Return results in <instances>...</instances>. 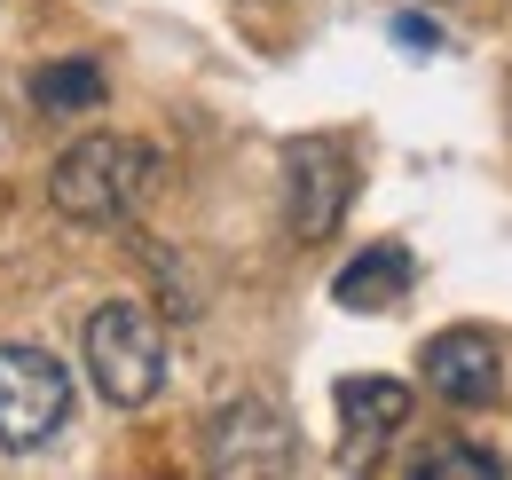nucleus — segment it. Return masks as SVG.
<instances>
[{"mask_svg":"<svg viewBox=\"0 0 512 480\" xmlns=\"http://www.w3.org/2000/svg\"><path fill=\"white\" fill-rule=\"evenodd\" d=\"M426 386L442 394L449 410H489L505 394V355L489 331H442L426 339Z\"/></svg>","mask_w":512,"mask_h":480,"instance_id":"423d86ee","label":"nucleus"},{"mask_svg":"<svg viewBox=\"0 0 512 480\" xmlns=\"http://www.w3.org/2000/svg\"><path fill=\"white\" fill-rule=\"evenodd\" d=\"M71 418V370L48 347H24L8 339L0 347V449L8 457H32L48 449Z\"/></svg>","mask_w":512,"mask_h":480,"instance_id":"7ed1b4c3","label":"nucleus"},{"mask_svg":"<svg viewBox=\"0 0 512 480\" xmlns=\"http://www.w3.org/2000/svg\"><path fill=\"white\" fill-rule=\"evenodd\" d=\"M394 40H402V48H442V32H434L426 16H394Z\"/></svg>","mask_w":512,"mask_h":480,"instance_id":"9b49d317","label":"nucleus"},{"mask_svg":"<svg viewBox=\"0 0 512 480\" xmlns=\"http://www.w3.org/2000/svg\"><path fill=\"white\" fill-rule=\"evenodd\" d=\"M158 181H166V158L150 142H134V134H87V142H71L56 158L48 205L64 221H79V229H119V221H134L158 197Z\"/></svg>","mask_w":512,"mask_h":480,"instance_id":"f257e3e1","label":"nucleus"},{"mask_svg":"<svg viewBox=\"0 0 512 480\" xmlns=\"http://www.w3.org/2000/svg\"><path fill=\"white\" fill-rule=\"evenodd\" d=\"M205 465L221 480H268V473H292L300 465V433L284 410L268 402H229L205 418Z\"/></svg>","mask_w":512,"mask_h":480,"instance_id":"39448f33","label":"nucleus"},{"mask_svg":"<svg viewBox=\"0 0 512 480\" xmlns=\"http://www.w3.org/2000/svg\"><path fill=\"white\" fill-rule=\"evenodd\" d=\"M339 425H347L355 457H379L386 433L410 425V386L402 378H339Z\"/></svg>","mask_w":512,"mask_h":480,"instance_id":"0eeeda50","label":"nucleus"},{"mask_svg":"<svg viewBox=\"0 0 512 480\" xmlns=\"http://www.w3.org/2000/svg\"><path fill=\"white\" fill-rule=\"evenodd\" d=\"M347 205H355V158H347V142L339 134L284 142V221H292V237L300 244L339 237Z\"/></svg>","mask_w":512,"mask_h":480,"instance_id":"20e7f679","label":"nucleus"},{"mask_svg":"<svg viewBox=\"0 0 512 480\" xmlns=\"http://www.w3.org/2000/svg\"><path fill=\"white\" fill-rule=\"evenodd\" d=\"M79 347H87V378H95V394L111 410L158 402V386H166V323L142 300H103L87 315V339Z\"/></svg>","mask_w":512,"mask_h":480,"instance_id":"f03ea898","label":"nucleus"},{"mask_svg":"<svg viewBox=\"0 0 512 480\" xmlns=\"http://www.w3.org/2000/svg\"><path fill=\"white\" fill-rule=\"evenodd\" d=\"M32 103H40V111H95V103H103V71L87 56L48 63V71L32 79Z\"/></svg>","mask_w":512,"mask_h":480,"instance_id":"1a4fd4ad","label":"nucleus"},{"mask_svg":"<svg viewBox=\"0 0 512 480\" xmlns=\"http://www.w3.org/2000/svg\"><path fill=\"white\" fill-rule=\"evenodd\" d=\"M505 473V457H489V449H434V457H418V480H497Z\"/></svg>","mask_w":512,"mask_h":480,"instance_id":"9d476101","label":"nucleus"},{"mask_svg":"<svg viewBox=\"0 0 512 480\" xmlns=\"http://www.w3.org/2000/svg\"><path fill=\"white\" fill-rule=\"evenodd\" d=\"M410 252L402 244H371V252H355L339 276H331V300L355 307V315H379V307H402V292H410Z\"/></svg>","mask_w":512,"mask_h":480,"instance_id":"6e6552de","label":"nucleus"}]
</instances>
